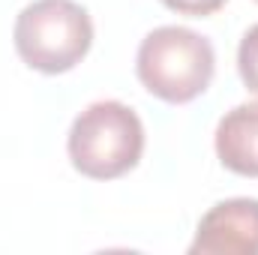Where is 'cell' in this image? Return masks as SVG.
<instances>
[{
  "instance_id": "8",
  "label": "cell",
  "mask_w": 258,
  "mask_h": 255,
  "mask_svg": "<svg viewBox=\"0 0 258 255\" xmlns=\"http://www.w3.org/2000/svg\"><path fill=\"white\" fill-rule=\"evenodd\" d=\"M255 3H258V0H255Z\"/></svg>"
},
{
  "instance_id": "5",
  "label": "cell",
  "mask_w": 258,
  "mask_h": 255,
  "mask_svg": "<svg viewBox=\"0 0 258 255\" xmlns=\"http://www.w3.org/2000/svg\"><path fill=\"white\" fill-rule=\"evenodd\" d=\"M216 156L228 171L258 177V102H240L222 114L216 126Z\"/></svg>"
},
{
  "instance_id": "6",
  "label": "cell",
  "mask_w": 258,
  "mask_h": 255,
  "mask_svg": "<svg viewBox=\"0 0 258 255\" xmlns=\"http://www.w3.org/2000/svg\"><path fill=\"white\" fill-rule=\"evenodd\" d=\"M237 72L246 84V90H252L258 96V24H252L237 48Z\"/></svg>"
},
{
  "instance_id": "1",
  "label": "cell",
  "mask_w": 258,
  "mask_h": 255,
  "mask_svg": "<svg viewBox=\"0 0 258 255\" xmlns=\"http://www.w3.org/2000/svg\"><path fill=\"white\" fill-rule=\"evenodd\" d=\"M135 72L147 93L162 102L183 105L210 87L216 72V54L207 36L189 27L165 24L141 39Z\"/></svg>"
},
{
  "instance_id": "2",
  "label": "cell",
  "mask_w": 258,
  "mask_h": 255,
  "mask_svg": "<svg viewBox=\"0 0 258 255\" xmlns=\"http://www.w3.org/2000/svg\"><path fill=\"white\" fill-rule=\"evenodd\" d=\"M66 150L75 171L90 180L123 177L144 153L141 117L117 99H99L72 120Z\"/></svg>"
},
{
  "instance_id": "4",
  "label": "cell",
  "mask_w": 258,
  "mask_h": 255,
  "mask_svg": "<svg viewBox=\"0 0 258 255\" xmlns=\"http://www.w3.org/2000/svg\"><path fill=\"white\" fill-rule=\"evenodd\" d=\"M189 255H258V198L213 204L195 228Z\"/></svg>"
},
{
  "instance_id": "7",
  "label": "cell",
  "mask_w": 258,
  "mask_h": 255,
  "mask_svg": "<svg viewBox=\"0 0 258 255\" xmlns=\"http://www.w3.org/2000/svg\"><path fill=\"white\" fill-rule=\"evenodd\" d=\"M171 12H180V15H192V18H204V15H213L219 12L228 0H162Z\"/></svg>"
},
{
  "instance_id": "3",
  "label": "cell",
  "mask_w": 258,
  "mask_h": 255,
  "mask_svg": "<svg viewBox=\"0 0 258 255\" xmlns=\"http://www.w3.org/2000/svg\"><path fill=\"white\" fill-rule=\"evenodd\" d=\"M15 51L24 63L45 75L78 66L93 45V21L75 0H33L15 18Z\"/></svg>"
}]
</instances>
